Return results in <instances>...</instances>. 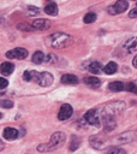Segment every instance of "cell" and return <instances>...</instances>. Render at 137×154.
Segmentation results:
<instances>
[{
  "label": "cell",
  "instance_id": "15",
  "mask_svg": "<svg viewBox=\"0 0 137 154\" xmlns=\"http://www.w3.org/2000/svg\"><path fill=\"white\" fill-rule=\"evenodd\" d=\"M61 83L62 84H77L78 83V78L77 76L72 75V73H66L61 77Z\"/></svg>",
  "mask_w": 137,
  "mask_h": 154
},
{
  "label": "cell",
  "instance_id": "26",
  "mask_svg": "<svg viewBox=\"0 0 137 154\" xmlns=\"http://www.w3.org/2000/svg\"><path fill=\"white\" fill-rule=\"evenodd\" d=\"M28 13L29 16H35V14H38L40 11L37 7H34V6H28Z\"/></svg>",
  "mask_w": 137,
  "mask_h": 154
},
{
  "label": "cell",
  "instance_id": "9",
  "mask_svg": "<svg viewBox=\"0 0 137 154\" xmlns=\"http://www.w3.org/2000/svg\"><path fill=\"white\" fill-rule=\"evenodd\" d=\"M137 138V131H133V130H130L127 132H123L119 137H118V141L120 143H131L133 142Z\"/></svg>",
  "mask_w": 137,
  "mask_h": 154
},
{
  "label": "cell",
  "instance_id": "30",
  "mask_svg": "<svg viewBox=\"0 0 137 154\" xmlns=\"http://www.w3.org/2000/svg\"><path fill=\"white\" fill-rule=\"evenodd\" d=\"M129 17H130V18H136V17H137V7H135L133 10H131V11L129 12Z\"/></svg>",
  "mask_w": 137,
  "mask_h": 154
},
{
  "label": "cell",
  "instance_id": "16",
  "mask_svg": "<svg viewBox=\"0 0 137 154\" xmlns=\"http://www.w3.org/2000/svg\"><path fill=\"white\" fill-rule=\"evenodd\" d=\"M102 65H101V63H99V61H91L90 64H89V66H88V70L91 72V73H100L101 71H102Z\"/></svg>",
  "mask_w": 137,
  "mask_h": 154
},
{
  "label": "cell",
  "instance_id": "6",
  "mask_svg": "<svg viewBox=\"0 0 137 154\" xmlns=\"http://www.w3.org/2000/svg\"><path fill=\"white\" fill-rule=\"evenodd\" d=\"M127 7H129V4H127L126 0H118L114 5L109 6L107 8V11H108L109 14H118V13L125 12L127 10Z\"/></svg>",
  "mask_w": 137,
  "mask_h": 154
},
{
  "label": "cell",
  "instance_id": "20",
  "mask_svg": "<svg viewBox=\"0 0 137 154\" xmlns=\"http://www.w3.org/2000/svg\"><path fill=\"white\" fill-rule=\"evenodd\" d=\"M84 83L90 85V87H97L100 85V79L97 77H94V76H88V77H84Z\"/></svg>",
  "mask_w": 137,
  "mask_h": 154
},
{
  "label": "cell",
  "instance_id": "7",
  "mask_svg": "<svg viewBox=\"0 0 137 154\" xmlns=\"http://www.w3.org/2000/svg\"><path fill=\"white\" fill-rule=\"evenodd\" d=\"M6 57L10 59H25L28 57V51L22 47H17L14 49H11L6 52Z\"/></svg>",
  "mask_w": 137,
  "mask_h": 154
},
{
  "label": "cell",
  "instance_id": "3",
  "mask_svg": "<svg viewBox=\"0 0 137 154\" xmlns=\"http://www.w3.org/2000/svg\"><path fill=\"white\" fill-rule=\"evenodd\" d=\"M31 81L36 82L41 87H48L53 83V76L49 72H37V71H30Z\"/></svg>",
  "mask_w": 137,
  "mask_h": 154
},
{
  "label": "cell",
  "instance_id": "12",
  "mask_svg": "<svg viewBox=\"0 0 137 154\" xmlns=\"http://www.w3.org/2000/svg\"><path fill=\"white\" fill-rule=\"evenodd\" d=\"M90 144L95 149H102L103 146H105V140L101 136L95 135V136H91L90 137Z\"/></svg>",
  "mask_w": 137,
  "mask_h": 154
},
{
  "label": "cell",
  "instance_id": "8",
  "mask_svg": "<svg viewBox=\"0 0 137 154\" xmlns=\"http://www.w3.org/2000/svg\"><path fill=\"white\" fill-rule=\"evenodd\" d=\"M72 113H73L72 106L68 105V103H64L60 107L59 112H58V119L59 120H66V119H68L72 116Z\"/></svg>",
  "mask_w": 137,
  "mask_h": 154
},
{
  "label": "cell",
  "instance_id": "22",
  "mask_svg": "<svg viewBox=\"0 0 137 154\" xmlns=\"http://www.w3.org/2000/svg\"><path fill=\"white\" fill-rule=\"evenodd\" d=\"M31 60H32V63H35V64H41V63L44 61V54H43L41 51H37V52H35V53L32 54Z\"/></svg>",
  "mask_w": 137,
  "mask_h": 154
},
{
  "label": "cell",
  "instance_id": "11",
  "mask_svg": "<svg viewBox=\"0 0 137 154\" xmlns=\"http://www.w3.org/2000/svg\"><path fill=\"white\" fill-rule=\"evenodd\" d=\"M124 48H125V51H126L127 53H136V52H137V36L129 38V40L125 42Z\"/></svg>",
  "mask_w": 137,
  "mask_h": 154
},
{
  "label": "cell",
  "instance_id": "18",
  "mask_svg": "<svg viewBox=\"0 0 137 154\" xmlns=\"http://www.w3.org/2000/svg\"><path fill=\"white\" fill-rule=\"evenodd\" d=\"M44 12L49 16H56L58 14V6L55 2H49L46 7H44Z\"/></svg>",
  "mask_w": 137,
  "mask_h": 154
},
{
  "label": "cell",
  "instance_id": "4",
  "mask_svg": "<svg viewBox=\"0 0 137 154\" xmlns=\"http://www.w3.org/2000/svg\"><path fill=\"white\" fill-rule=\"evenodd\" d=\"M65 140H66V135H65L64 132H61V131L54 132V134L50 136L49 142L47 143L48 150H54V149L59 148V147L65 142Z\"/></svg>",
  "mask_w": 137,
  "mask_h": 154
},
{
  "label": "cell",
  "instance_id": "19",
  "mask_svg": "<svg viewBox=\"0 0 137 154\" xmlns=\"http://www.w3.org/2000/svg\"><path fill=\"white\" fill-rule=\"evenodd\" d=\"M108 89L111 91H121V90L125 89V84L121 83V82L115 81V82H112V83L108 84Z\"/></svg>",
  "mask_w": 137,
  "mask_h": 154
},
{
  "label": "cell",
  "instance_id": "2",
  "mask_svg": "<svg viewBox=\"0 0 137 154\" xmlns=\"http://www.w3.org/2000/svg\"><path fill=\"white\" fill-rule=\"evenodd\" d=\"M125 109V102L124 101H113L109 102L107 105L103 106L102 112H101V117L102 119L105 118H114L117 114L121 113Z\"/></svg>",
  "mask_w": 137,
  "mask_h": 154
},
{
  "label": "cell",
  "instance_id": "17",
  "mask_svg": "<svg viewBox=\"0 0 137 154\" xmlns=\"http://www.w3.org/2000/svg\"><path fill=\"white\" fill-rule=\"evenodd\" d=\"M102 70H103V72L107 73V75H113V73L117 72V70H118V65H117L114 61H109Z\"/></svg>",
  "mask_w": 137,
  "mask_h": 154
},
{
  "label": "cell",
  "instance_id": "25",
  "mask_svg": "<svg viewBox=\"0 0 137 154\" xmlns=\"http://www.w3.org/2000/svg\"><path fill=\"white\" fill-rule=\"evenodd\" d=\"M13 106V102L11 100H0V107H4V108H11Z\"/></svg>",
  "mask_w": 137,
  "mask_h": 154
},
{
  "label": "cell",
  "instance_id": "14",
  "mask_svg": "<svg viewBox=\"0 0 137 154\" xmlns=\"http://www.w3.org/2000/svg\"><path fill=\"white\" fill-rule=\"evenodd\" d=\"M13 70H14V66H13L12 63L5 61V63H2V64L0 65V72H1L4 76H8V75H11V73L13 72Z\"/></svg>",
  "mask_w": 137,
  "mask_h": 154
},
{
  "label": "cell",
  "instance_id": "23",
  "mask_svg": "<svg viewBox=\"0 0 137 154\" xmlns=\"http://www.w3.org/2000/svg\"><path fill=\"white\" fill-rule=\"evenodd\" d=\"M83 19H84V23H87V24H89V23H94L95 19H96V14L93 13V12H89V13H87V14L84 16Z\"/></svg>",
  "mask_w": 137,
  "mask_h": 154
},
{
  "label": "cell",
  "instance_id": "35",
  "mask_svg": "<svg viewBox=\"0 0 137 154\" xmlns=\"http://www.w3.org/2000/svg\"><path fill=\"white\" fill-rule=\"evenodd\" d=\"M1 94H2V93H0V95H1Z\"/></svg>",
  "mask_w": 137,
  "mask_h": 154
},
{
  "label": "cell",
  "instance_id": "21",
  "mask_svg": "<svg viewBox=\"0 0 137 154\" xmlns=\"http://www.w3.org/2000/svg\"><path fill=\"white\" fill-rule=\"evenodd\" d=\"M81 142H82V140L78 137V136H76V135H72L71 136V142H70V150H76L79 146H81Z\"/></svg>",
  "mask_w": 137,
  "mask_h": 154
},
{
  "label": "cell",
  "instance_id": "24",
  "mask_svg": "<svg viewBox=\"0 0 137 154\" xmlns=\"http://www.w3.org/2000/svg\"><path fill=\"white\" fill-rule=\"evenodd\" d=\"M107 154H126V152L123 148L119 147H112L107 150Z\"/></svg>",
  "mask_w": 137,
  "mask_h": 154
},
{
  "label": "cell",
  "instance_id": "28",
  "mask_svg": "<svg viewBox=\"0 0 137 154\" xmlns=\"http://www.w3.org/2000/svg\"><path fill=\"white\" fill-rule=\"evenodd\" d=\"M125 89H126V90H129V91H132V93L137 94V87H136L133 83H129V84L125 87Z\"/></svg>",
  "mask_w": 137,
  "mask_h": 154
},
{
  "label": "cell",
  "instance_id": "29",
  "mask_svg": "<svg viewBox=\"0 0 137 154\" xmlns=\"http://www.w3.org/2000/svg\"><path fill=\"white\" fill-rule=\"evenodd\" d=\"M7 85H8V82H7V79H6V78H4V77H0V90L5 89Z\"/></svg>",
  "mask_w": 137,
  "mask_h": 154
},
{
  "label": "cell",
  "instance_id": "1",
  "mask_svg": "<svg viewBox=\"0 0 137 154\" xmlns=\"http://www.w3.org/2000/svg\"><path fill=\"white\" fill-rule=\"evenodd\" d=\"M72 43V36L65 32H54L48 36L47 45L53 48H65Z\"/></svg>",
  "mask_w": 137,
  "mask_h": 154
},
{
  "label": "cell",
  "instance_id": "10",
  "mask_svg": "<svg viewBox=\"0 0 137 154\" xmlns=\"http://www.w3.org/2000/svg\"><path fill=\"white\" fill-rule=\"evenodd\" d=\"M31 26H32L34 29H37V30H47V29L50 28V22H49L48 19H43V18H41V19H35V20L32 22Z\"/></svg>",
  "mask_w": 137,
  "mask_h": 154
},
{
  "label": "cell",
  "instance_id": "5",
  "mask_svg": "<svg viewBox=\"0 0 137 154\" xmlns=\"http://www.w3.org/2000/svg\"><path fill=\"white\" fill-rule=\"evenodd\" d=\"M84 120L90 124V125H94V126H100L101 125V117H100V113L97 109L93 108V109H89L85 114H84Z\"/></svg>",
  "mask_w": 137,
  "mask_h": 154
},
{
  "label": "cell",
  "instance_id": "31",
  "mask_svg": "<svg viewBox=\"0 0 137 154\" xmlns=\"http://www.w3.org/2000/svg\"><path fill=\"white\" fill-rule=\"evenodd\" d=\"M23 78L25 79V81H31V77H30V71H25L24 73H23Z\"/></svg>",
  "mask_w": 137,
  "mask_h": 154
},
{
  "label": "cell",
  "instance_id": "33",
  "mask_svg": "<svg viewBox=\"0 0 137 154\" xmlns=\"http://www.w3.org/2000/svg\"><path fill=\"white\" fill-rule=\"evenodd\" d=\"M4 148H5V144H4V142L0 140V150H2Z\"/></svg>",
  "mask_w": 137,
  "mask_h": 154
},
{
  "label": "cell",
  "instance_id": "13",
  "mask_svg": "<svg viewBox=\"0 0 137 154\" xmlns=\"http://www.w3.org/2000/svg\"><path fill=\"white\" fill-rule=\"evenodd\" d=\"M19 136V132L17 129L14 128H6L4 130V137L8 141H12V140H16L17 137Z\"/></svg>",
  "mask_w": 137,
  "mask_h": 154
},
{
  "label": "cell",
  "instance_id": "32",
  "mask_svg": "<svg viewBox=\"0 0 137 154\" xmlns=\"http://www.w3.org/2000/svg\"><path fill=\"white\" fill-rule=\"evenodd\" d=\"M132 65H133V66L137 69V55L133 58V60H132Z\"/></svg>",
  "mask_w": 137,
  "mask_h": 154
},
{
  "label": "cell",
  "instance_id": "27",
  "mask_svg": "<svg viewBox=\"0 0 137 154\" xmlns=\"http://www.w3.org/2000/svg\"><path fill=\"white\" fill-rule=\"evenodd\" d=\"M58 59H56V57L54 55V54H48L47 55V58H44V61H47V63H50V64H53V63H55Z\"/></svg>",
  "mask_w": 137,
  "mask_h": 154
},
{
  "label": "cell",
  "instance_id": "34",
  "mask_svg": "<svg viewBox=\"0 0 137 154\" xmlns=\"http://www.w3.org/2000/svg\"><path fill=\"white\" fill-rule=\"evenodd\" d=\"M1 118H2V114H1V113H0V119H1Z\"/></svg>",
  "mask_w": 137,
  "mask_h": 154
}]
</instances>
